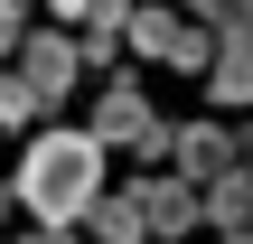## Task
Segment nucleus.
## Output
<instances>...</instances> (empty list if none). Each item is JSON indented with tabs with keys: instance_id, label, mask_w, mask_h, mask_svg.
<instances>
[{
	"instance_id": "f257e3e1",
	"label": "nucleus",
	"mask_w": 253,
	"mask_h": 244,
	"mask_svg": "<svg viewBox=\"0 0 253 244\" xmlns=\"http://www.w3.org/2000/svg\"><path fill=\"white\" fill-rule=\"evenodd\" d=\"M103 141L94 132H38L28 141V160H19V207L38 216V226H75V216H94V197H103Z\"/></svg>"
},
{
	"instance_id": "f03ea898",
	"label": "nucleus",
	"mask_w": 253,
	"mask_h": 244,
	"mask_svg": "<svg viewBox=\"0 0 253 244\" xmlns=\"http://www.w3.org/2000/svg\"><path fill=\"white\" fill-rule=\"evenodd\" d=\"M131 47L160 56V66H178V75H207L216 66V28L207 19H169V9H131Z\"/></svg>"
},
{
	"instance_id": "7ed1b4c3",
	"label": "nucleus",
	"mask_w": 253,
	"mask_h": 244,
	"mask_svg": "<svg viewBox=\"0 0 253 244\" xmlns=\"http://www.w3.org/2000/svg\"><path fill=\"white\" fill-rule=\"evenodd\" d=\"M75 66H84V47H75V38H56V28H38V38L19 47V75H28V94H38V103H56V94L75 85Z\"/></svg>"
},
{
	"instance_id": "20e7f679",
	"label": "nucleus",
	"mask_w": 253,
	"mask_h": 244,
	"mask_svg": "<svg viewBox=\"0 0 253 244\" xmlns=\"http://www.w3.org/2000/svg\"><path fill=\"white\" fill-rule=\"evenodd\" d=\"M169 160H178V179H207V188H216V179L244 160V141H235V132H216V122H188V132L169 141Z\"/></svg>"
},
{
	"instance_id": "39448f33",
	"label": "nucleus",
	"mask_w": 253,
	"mask_h": 244,
	"mask_svg": "<svg viewBox=\"0 0 253 244\" xmlns=\"http://www.w3.org/2000/svg\"><path fill=\"white\" fill-rule=\"evenodd\" d=\"M141 207H150V235H188V226L207 216V188L169 169V179H141Z\"/></svg>"
},
{
	"instance_id": "423d86ee",
	"label": "nucleus",
	"mask_w": 253,
	"mask_h": 244,
	"mask_svg": "<svg viewBox=\"0 0 253 244\" xmlns=\"http://www.w3.org/2000/svg\"><path fill=\"white\" fill-rule=\"evenodd\" d=\"M207 94H216V103H244V94H253V9L235 19V28H225V38H216V66H207Z\"/></svg>"
},
{
	"instance_id": "0eeeda50",
	"label": "nucleus",
	"mask_w": 253,
	"mask_h": 244,
	"mask_svg": "<svg viewBox=\"0 0 253 244\" xmlns=\"http://www.w3.org/2000/svg\"><path fill=\"white\" fill-rule=\"evenodd\" d=\"M207 226L225 244H253V169H225V179L207 188Z\"/></svg>"
},
{
	"instance_id": "6e6552de",
	"label": "nucleus",
	"mask_w": 253,
	"mask_h": 244,
	"mask_svg": "<svg viewBox=\"0 0 253 244\" xmlns=\"http://www.w3.org/2000/svg\"><path fill=\"white\" fill-rule=\"evenodd\" d=\"M94 235H103V244H141V235H150L141 188H103V197H94Z\"/></svg>"
},
{
	"instance_id": "1a4fd4ad",
	"label": "nucleus",
	"mask_w": 253,
	"mask_h": 244,
	"mask_svg": "<svg viewBox=\"0 0 253 244\" xmlns=\"http://www.w3.org/2000/svg\"><path fill=\"white\" fill-rule=\"evenodd\" d=\"M38 113H47V103L28 94V75H0V122L19 132V122H38Z\"/></svg>"
},
{
	"instance_id": "9d476101",
	"label": "nucleus",
	"mask_w": 253,
	"mask_h": 244,
	"mask_svg": "<svg viewBox=\"0 0 253 244\" xmlns=\"http://www.w3.org/2000/svg\"><path fill=\"white\" fill-rule=\"evenodd\" d=\"M28 47V28H19V0H0V56H19Z\"/></svg>"
},
{
	"instance_id": "9b49d317",
	"label": "nucleus",
	"mask_w": 253,
	"mask_h": 244,
	"mask_svg": "<svg viewBox=\"0 0 253 244\" xmlns=\"http://www.w3.org/2000/svg\"><path fill=\"white\" fill-rule=\"evenodd\" d=\"M56 9H66V19H94V0H56Z\"/></svg>"
},
{
	"instance_id": "f8f14e48",
	"label": "nucleus",
	"mask_w": 253,
	"mask_h": 244,
	"mask_svg": "<svg viewBox=\"0 0 253 244\" xmlns=\"http://www.w3.org/2000/svg\"><path fill=\"white\" fill-rule=\"evenodd\" d=\"M9 197H19V179H9V188H0V216H9Z\"/></svg>"
},
{
	"instance_id": "ddd939ff",
	"label": "nucleus",
	"mask_w": 253,
	"mask_h": 244,
	"mask_svg": "<svg viewBox=\"0 0 253 244\" xmlns=\"http://www.w3.org/2000/svg\"><path fill=\"white\" fill-rule=\"evenodd\" d=\"M141 244H150V235H141ZM169 244H178V235H169Z\"/></svg>"
}]
</instances>
